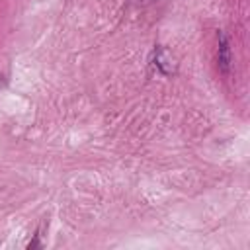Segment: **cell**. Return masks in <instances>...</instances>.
<instances>
[{
    "label": "cell",
    "mask_w": 250,
    "mask_h": 250,
    "mask_svg": "<svg viewBox=\"0 0 250 250\" xmlns=\"http://www.w3.org/2000/svg\"><path fill=\"white\" fill-rule=\"evenodd\" d=\"M219 66L223 72H229V66H230V49L223 33H219Z\"/></svg>",
    "instance_id": "cell-1"
}]
</instances>
